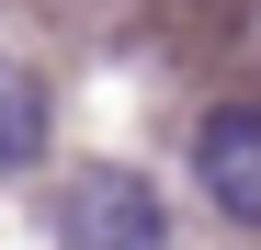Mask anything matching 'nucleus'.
I'll use <instances>...</instances> for the list:
<instances>
[{"label":"nucleus","mask_w":261,"mask_h":250,"mask_svg":"<svg viewBox=\"0 0 261 250\" xmlns=\"http://www.w3.org/2000/svg\"><path fill=\"white\" fill-rule=\"evenodd\" d=\"M193 182L216 193V216L261 228V103H216L193 125Z\"/></svg>","instance_id":"f257e3e1"},{"label":"nucleus","mask_w":261,"mask_h":250,"mask_svg":"<svg viewBox=\"0 0 261 250\" xmlns=\"http://www.w3.org/2000/svg\"><path fill=\"white\" fill-rule=\"evenodd\" d=\"M170 216L137 171H80L68 182V250H159Z\"/></svg>","instance_id":"f03ea898"},{"label":"nucleus","mask_w":261,"mask_h":250,"mask_svg":"<svg viewBox=\"0 0 261 250\" xmlns=\"http://www.w3.org/2000/svg\"><path fill=\"white\" fill-rule=\"evenodd\" d=\"M34 159H46V80L0 57V171H34Z\"/></svg>","instance_id":"7ed1b4c3"}]
</instances>
